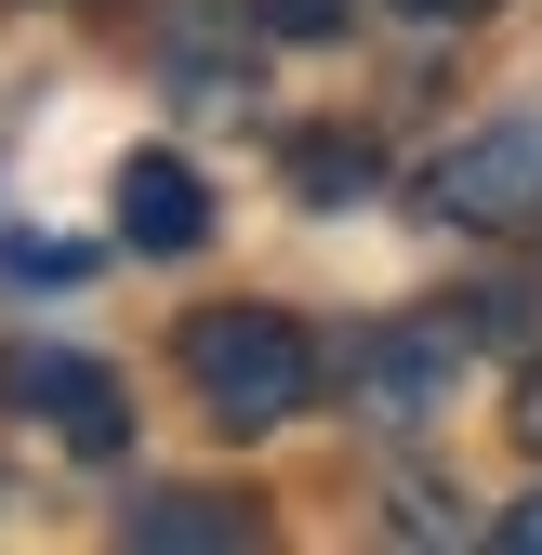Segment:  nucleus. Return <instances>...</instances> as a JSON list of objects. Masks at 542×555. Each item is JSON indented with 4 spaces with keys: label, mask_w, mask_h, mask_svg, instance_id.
Here are the masks:
<instances>
[{
    "label": "nucleus",
    "mask_w": 542,
    "mask_h": 555,
    "mask_svg": "<svg viewBox=\"0 0 542 555\" xmlns=\"http://www.w3.org/2000/svg\"><path fill=\"white\" fill-rule=\"evenodd\" d=\"M185 384H198V410L225 437H264V424H292L318 397V344L279 305H212V318H185Z\"/></svg>",
    "instance_id": "nucleus-1"
},
{
    "label": "nucleus",
    "mask_w": 542,
    "mask_h": 555,
    "mask_svg": "<svg viewBox=\"0 0 542 555\" xmlns=\"http://www.w3.org/2000/svg\"><path fill=\"white\" fill-rule=\"evenodd\" d=\"M424 198L450 225H477V238H529L542 225V119H490V132H463V146H437Z\"/></svg>",
    "instance_id": "nucleus-2"
},
{
    "label": "nucleus",
    "mask_w": 542,
    "mask_h": 555,
    "mask_svg": "<svg viewBox=\"0 0 542 555\" xmlns=\"http://www.w3.org/2000/svg\"><path fill=\"white\" fill-rule=\"evenodd\" d=\"M450 384H463V318H397L358 344V410H384V424L450 410Z\"/></svg>",
    "instance_id": "nucleus-3"
},
{
    "label": "nucleus",
    "mask_w": 542,
    "mask_h": 555,
    "mask_svg": "<svg viewBox=\"0 0 542 555\" xmlns=\"http://www.w3.org/2000/svg\"><path fill=\"white\" fill-rule=\"evenodd\" d=\"M0 384H14V410H40V424H53L66 450H93V463L132 437V410H119V371H93V358H53V344H27V358L0 371Z\"/></svg>",
    "instance_id": "nucleus-4"
},
{
    "label": "nucleus",
    "mask_w": 542,
    "mask_h": 555,
    "mask_svg": "<svg viewBox=\"0 0 542 555\" xmlns=\"http://www.w3.org/2000/svg\"><path fill=\"white\" fill-rule=\"evenodd\" d=\"M119 238L132 251H198V238H212V198H198V172L172 146H132L119 159Z\"/></svg>",
    "instance_id": "nucleus-5"
},
{
    "label": "nucleus",
    "mask_w": 542,
    "mask_h": 555,
    "mask_svg": "<svg viewBox=\"0 0 542 555\" xmlns=\"http://www.w3.org/2000/svg\"><path fill=\"white\" fill-rule=\"evenodd\" d=\"M119 542H251V516H225L212 490H159V503H132Z\"/></svg>",
    "instance_id": "nucleus-6"
},
{
    "label": "nucleus",
    "mask_w": 542,
    "mask_h": 555,
    "mask_svg": "<svg viewBox=\"0 0 542 555\" xmlns=\"http://www.w3.org/2000/svg\"><path fill=\"white\" fill-rule=\"evenodd\" d=\"M172 93H185V106H225V93H238V40H225L212 14H172Z\"/></svg>",
    "instance_id": "nucleus-7"
},
{
    "label": "nucleus",
    "mask_w": 542,
    "mask_h": 555,
    "mask_svg": "<svg viewBox=\"0 0 542 555\" xmlns=\"http://www.w3.org/2000/svg\"><path fill=\"white\" fill-rule=\"evenodd\" d=\"M292 172H305V198H371V146L358 132H305Z\"/></svg>",
    "instance_id": "nucleus-8"
},
{
    "label": "nucleus",
    "mask_w": 542,
    "mask_h": 555,
    "mask_svg": "<svg viewBox=\"0 0 542 555\" xmlns=\"http://www.w3.org/2000/svg\"><path fill=\"white\" fill-rule=\"evenodd\" d=\"M345 14H358V0H251V27H279V40H331Z\"/></svg>",
    "instance_id": "nucleus-9"
},
{
    "label": "nucleus",
    "mask_w": 542,
    "mask_h": 555,
    "mask_svg": "<svg viewBox=\"0 0 542 555\" xmlns=\"http://www.w3.org/2000/svg\"><path fill=\"white\" fill-rule=\"evenodd\" d=\"M503 424H516V450H529V463H542V358H529V371H516V397H503Z\"/></svg>",
    "instance_id": "nucleus-10"
},
{
    "label": "nucleus",
    "mask_w": 542,
    "mask_h": 555,
    "mask_svg": "<svg viewBox=\"0 0 542 555\" xmlns=\"http://www.w3.org/2000/svg\"><path fill=\"white\" fill-rule=\"evenodd\" d=\"M384 14H411V27H463V14H490V0H384Z\"/></svg>",
    "instance_id": "nucleus-11"
},
{
    "label": "nucleus",
    "mask_w": 542,
    "mask_h": 555,
    "mask_svg": "<svg viewBox=\"0 0 542 555\" xmlns=\"http://www.w3.org/2000/svg\"><path fill=\"white\" fill-rule=\"evenodd\" d=\"M503 555H542V490H529V503L503 516Z\"/></svg>",
    "instance_id": "nucleus-12"
}]
</instances>
